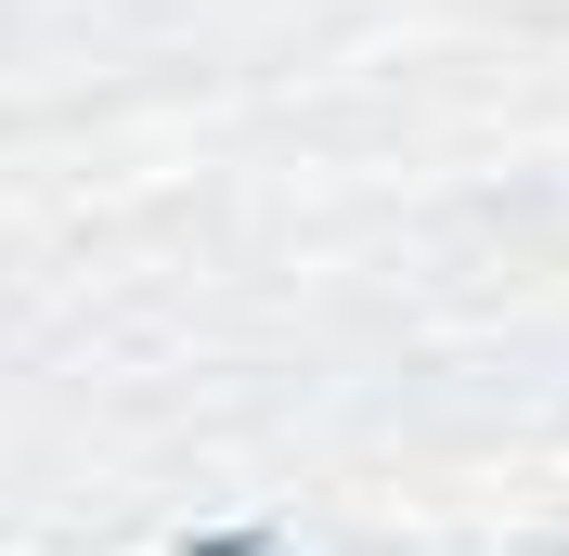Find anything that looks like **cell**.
<instances>
[{
  "label": "cell",
  "mask_w": 569,
  "mask_h": 556,
  "mask_svg": "<svg viewBox=\"0 0 569 556\" xmlns=\"http://www.w3.org/2000/svg\"><path fill=\"white\" fill-rule=\"evenodd\" d=\"M194 556H272V530H194Z\"/></svg>",
  "instance_id": "cell-1"
}]
</instances>
